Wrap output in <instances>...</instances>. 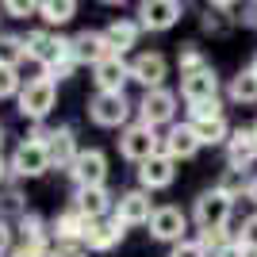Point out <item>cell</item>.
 Listing matches in <instances>:
<instances>
[{"label":"cell","instance_id":"cell-1","mask_svg":"<svg viewBox=\"0 0 257 257\" xmlns=\"http://www.w3.org/2000/svg\"><path fill=\"white\" fill-rule=\"evenodd\" d=\"M131 115H135V104H131L123 92H92V96H88V119L104 131L131 127Z\"/></svg>","mask_w":257,"mask_h":257},{"label":"cell","instance_id":"cell-2","mask_svg":"<svg viewBox=\"0 0 257 257\" xmlns=\"http://www.w3.org/2000/svg\"><path fill=\"white\" fill-rule=\"evenodd\" d=\"M23 39H27V58H31V62H39L43 69H50V65L69 62V58H73V39H65V35H54L50 27L27 31ZM73 62H77V58H73Z\"/></svg>","mask_w":257,"mask_h":257},{"label":"cell","instance_id":"cell-3","mask_svg":"<svg viewBox=\"0 0 257 257\" xmlns=\"http://www.w3.org/2000/svg\"><path fill=\"white\" fill-rule=\"evenodd\" d=\"M54 104H58V85L39 73V77H31V81L23 85L20 100H16V111H20L27 123H43V119L54 111Z\"/></svg>","mask_w":257,"mask_h":257},{"label":"cell","instance_id":"cell-4","mask_svg":"<svg viewBox=\"0 0 257 257\" xmlns=\"http://www.w3.org/2000/svg\"><path fill=\"white\" fill-rule=\"evenodd\" d=\"M230 215H234V200L223 196L215 184L204 188V192L192 200V223L200 226V230H226Z\"/></svg>","mask_w":257,"mask_h":257},{"label":"cell","instance_id":"cell-5","mask_svg":"<svg viewBox=\"0 0 257 257\" xmlns=\"http://www.w3.org/2000/svg\"><path fill=\"white\" fill-rule=\"evenodd\" d=\"M119 154L127 161H135V165H146L150 158H158L161 154V135L154 127H146V123H131V127L119 131Z\"/></svg>","mask_w":257,"mask_h":257},{"label":"cell","instance_id":"cell-6","mask_svg":"<svg viewBox=\"0 0 257 257\" xmlns=\"http://www.w3.org/2000/svg\"><path fill=\"white\" fill-rule=\"evenodd\" d=\"M135 115L146 127H173L177 123V92L173 88H154V92H142V100L135 104Z\"/></svg>","mask_w":257,"mask_h":257},{"label":"cell","instance_id":"cell-7","mask_svg":"<svg viewBox=\"0 0 257 257\" xmlns=\"http://www.w3.org/2000/svg\"><path fill=\"white\" fill-rule=\"evenodd\" d=\"M8 165H12V177H16V181H35V177H43V173L54 169L46 142H27V139L16 146V154H12Z\"/></svg>","mask_w":257,"mask_h":257},{"label":"cell","instance_id":"cell-8","mask_svg":"<svg viewBox=\"0 0 257 257\" xmlns=\"http://www.w3.org/2000/svg\"><path fill=\"white\" fill-rule=\"evenodd\" d=\"M188 223H192V215H188V211H181L177 204H161L158 211H154V219H150V238H154V242H169V246H177V242L188 238Z\"/></svg>","mask_w":257,"mask_h":257},{"label":"cell","instance_id":"cell-9","mask_svg":"<svg viewBox=\"0 0 257 257\" xmlns=\"http://www.w3.org/2000/svg\"><path fill=\"white\" fill-rule=\"evenodd\" d=\"M135 16H139L142 31H169V27L181 23L184 4L181 0H142L139 8H135Z\"/></svg>","mask_w":257,"mask_h":257},{"label":"cell","instance_id":"cell-10","mask_svg":"<svg viewBox=\"0 0 257 257\" xmlns=\"http://www.w3.org/2000/svg\"><path fill=\"white\" fill-rule=\"evenodd\" d=\"M154 200H150V192H142V188H131V192H123L115 200V211H111V219L115 223H123L131 230V226H150V219H154Z\"/></svg>","mask_w":257,"mask_h":257},{"label":"cell","instance_id":"cell-11","mask_svg":"<svg viewBox=\"0 0 257 257\" xmlns=\"http://www.w3.org/2000/svg\"><path fill=\"white\" fill-rule=\"evenodd\" d=\"M165 73H169V62H165V54H158V50H142V54L131 58V81L142 85L146 92L165 88Z\"/></svg>","mask_w":257,"mask_h":257},{"label":"cell","instance_id":"cell-12","mask_svg":"<svg viewBox=\"0 0 257 257\" xmlns=\"http://www.w3.org/2000/svg\"><path fill=\"white\" fill-rule=\"evenodd\" d=\"M69 181H73V188H104L107 184V154L104 150H81V158H77V165L69 169Z\"/></svg>","mask_w":257,"mask_h":257},{"label":"cell","instance_id":"cell-13","mask_svg":"<svg viewBox=\"0 0 257 257\" xmlns=\"http://www.w3.org/2000/svg\"><path fill=\"white\" fill-rule=\"evenodd\" d=\"M181 100L188 107L207 104V100H219V73H215L211 65L196 69V73H184L181 77Z\"/></svg>","mask_w":257,"mask_h":257},{"label":"cell","instance_id":"cell-14","mask_svg":"<svg viewBox=\"0 0 257 257\" xmlns=\"http://www.w3.org/2000/svg\"><path fill=\"white\" fill-rule=\"evenodd\" d=\"M200 150H204V146H200V139H196V131H192L188 119H184V123H173V127L161 135V154H169L177 165H181V161H192Z\"/></svg>","mask_w":257,"mask_h":257},{"label":"cell","instance_id":"cell-15","mask_svg":"<svg viewBox=\"0 0 257 257\" xmlns=\"http://www.w3.org/2000/svg\"><path fill=\"white\" fill-rule=\"evenodd\" d=\"M131 81V62L123 54H111L100 65H92V88L96 92H123Z\"/></svg>","mask_w":257,"mask_h":257},{"label":"cell","instance_id":"cell-16","mask_svg":"<svg viewBox=\"0 0 257 257\" xmlns=\"http://www.w3.org/2000/svg\"><path fill=\"white\" fill-rule=\"evenodd\" d=\"M257 165V135L253 127H238L226 142V169L234 173H249Z\"/></svg>","mask_w":257,"mask_h":257},{"label":"cell","instance_id":"cell-17","mask_svg":"<svg viewBox=\"0 0 257 257\" xmlns=\"http://www.w3.org/2000/svg\"><path fill=\"white\" fill-rule=\"evenodd\" d=\"M115 200L119 196L107 192V184L104 188H73V207L85 215V219H92V223H96V219H111Z\"/></svg>","mask_w":257,"mask_h":257},{"label":"cell","instance_id":"cell-18","mask_svg":"<svg viewBox=\"0 0 257 257\" xmlns=\"http://www.w3.org/2000/svg\"><path fill=\"white\" fill-rule=\"evenodd\" d=\"M177 181V161L169 154H158L150 158L146 165H139V188L142 192H161V188H169Z\"/></svg>","mask_w":257,"mask_h":257},{"label":"cell","instance_id":"cell-19","mask_svg":"<svg viewBox=\"0 0 257 257\" xmlns=\"http://www.w3.org/2000/svg\"><path fill=\"white\" fill-rule=\"evenodd\" d=\"M111 46H107V35L104 31H77L73 35V58H77V65H100L104 58H111Z\"/></svg>","mask_w":257,"mask_h":257},{"label":"cell","instance_id":"cell-20","mask_svg":"<svg viewBox=\"0 0 257 257\" xmlns=\"http://www.w3.org/2000/svg\"><path fill=\"white\" fill-rule=\"evenodd\" d=\"M46 150H50V165L54 169H73L77 158H81V146H77V131L73 127H54L50 142H46Z\"/></svg>","mask_w":257,"mask_h":257},{"label":"cell","instance_id":"cell-21","mask_svg":"<svg viewBox=\"0 0 257 257\" xmlns=\"http://www.w3.org/2000/svg\"><path fill=\"white\" fill-rule=\"evenodd\" d=\"M123 238H127V226L123 223H115V219H96L85 234V246H88V253H111Z\"/></svg>","mask_w":257,"mask_h":257},{"label":"cell","instance_id":"cell-22","mask_svg":"<svg viewBox=\"0 0 257 257\" xmlns=\"http://www.w3.org/2000/svg\"><path fill=\"white\" fill-rule=\"evenodd\" d=\"M88 226H92V219H85V215H81L73 204H69L65 211H58V215H54L50 234H54V242H85Z\"/></svg>","mask_w":257,"mask_h":257},{"label":"cell","instance_id":"cell-23","mask_svg":"<svg viewBox=\"0 0 257 257\" xmlns=\"http://www.w3.org/2000/svg\"><path fill=\"white\" fill-rule=\"evenodd\" d=\"M104 35H107V46L115 54H127L131 46L139 43V35H142V27H139V20H127V16H119V20H111L104 27Z\"/></svg>","mask_w":257,"mask_h":257},{"label":"cell","instance_id":"cell-24","mask_svg":"<svg viewBox=\"0 0 257 257\" xmlns=\"http://www.w3.org/2000/svg\"><path fill=\"white\" fill-rule=\"evenodd\" d=\"M16 234H20L23 246H50V242H54L50 226L43 223V215H35V211H27V215L16 219Z\"/></svg>","mask_w":257,"mask_h":257},{"label":"cell","instance_id":"cell-25","mask_svg":"<svg viewBox=\"0 0 257 257\" xmlns=\"http://www.w3.org/2000/svg\"><path fill=\"white\" fill-rule=\"evenodd\" d=\"M226 96H230V104L253 107L257 104V73L253 69H238V73L230 77V85H226Z\"/></svg>","mask_w":257,"mask_h":257},{"label":"cell","instance_id":"cell-26","mask_svg":"<svg viewBox=\"0 0 257 257\" xmlns=\"http://www.w3.org/2000/svg\"><path fill=\"white\" fill-rule=\"evenodd\" d=\"M196 139H200V146H226L230 142V123H226V115H215V119H200V123H192Z\"/></svg>","mask_w":257,"mask_h":257},{"label":"cell","instance_id":"cell-27","mask_svg":"<svg viewBox=\"0 0 257 257\" xmlns=\"http://www.w3.org/2000/svg\"><path fill=\"white\" fill-rule=\"evenodd\" d=\"M39 16H43L46 27H65V23L77 16V0H43V4H39Z\"/></svg>","mask_w":257,"mask_h":257},{"label":"cell","instance_id":"cell-28","mask_svg":"<svg viewBox=\"0 0 257 257\" xmlns=\"http://www.w3.org/2000/svg\"><path fill=\"white\" fill-rule=\"evenodd\" d=\"M23 58H27V39L23 35H0V65L20 69Z\"/></svg>","mask_w":257,"mask_h":257},{"label":"cell","instance_id":"cell-29","mask_svg":"<svg viewBox=\"0 0 257 257\" xmlns=\"http://www.w3.org/2000/svg\"><path fill=\"white\" fill-rule=\"evenodd\" d=\"M204 65H211L204 58V50L196 43H181V50H177V69H181V77L184 73H196V69H204Z\"/></svg>","mask_w":257,"mask_h":257},{"label":"cell","instance_id":"cell-30","mask_svg":"<svg viewBox=\"0 0 257 257\" xmlns=\"http://www.w3.org/2000/svg\"><path fill=\"white\" fill-rule=\"evenodd\" d=\"M215 188H219L223 196H230V200H238V196H246V192H249V181H246V173L223 169V177L215 181Z\"/></svg>","mask_w":257,"mask_h":257},{"label":"cell","instance_id":"cell-31","mask_svg":"<svg viewBox=\"0 0 257 257\" xmlns=\"http://www.w3.org/2000/svg\"><path fill=\"white\" fill-rule=\"evenodd\" d=\"M23 85H27V81L20 77V69H8V65H0V100H12V96L20 100Z\"/></svg>","mask_w":257,"mask_h":257},{"label":"cell","instance_id":"cell-32","mask_svg":"<svg viewBox=\"0 0 257 257\" xmlns=\"http://www.w3.org/2000/svg\"><path fill=\"white\" fill-rule=\"evenodd\" d=\"M0 12L12 16V20H31V16H39V4H35V0H4Z\"/></svg>","mask_w":257,"mask_h":257},{"label":"cell","instance_id":"cell-33","mask_svg":"<svg viewBox=\"0 0 257 257\" xmlns=\"http://www.w3.org/2000/svg\"><path fill=\"white\" fill-rule=\"evenodd\" d=\"M238 242L246 246V253H257V211L242 219V226H238Z\"/></svg>","mask_w":257,"mask_h":257},{"label":"cell","instance_id":"cell-34","mask_svg":"<svg viewBox=\"0 0 257 257\" xmlns=\"http://www.w3.org/2000/svg\"><path fill=\"white\" fill-rule=\"evenodd\" d=\"M215 115H226V111H223V100H207V104L188 107V123H200V119H215Z\"/></svg>","mask_w":257,"mask_h":257},{"label":"cell","instance_id":"cell-35","mask_svg":"<svg viewBox=\"0 0 257 257\" xmlns=\"http://www.w3.org/2000/svg\"><path fill=\"white\" fill-rule=\"evenodd\" d=\"M169 257H211V253L200 246V238H184V242L169 246Z\"/></svg>","mask_w":257,"mask_h":257},{"label":"cell","instance_id":"cell-36","mask_svg":"<svg viewBox=\"0 0 257 257\" xmlns=\"http://www.w3.org/2000/svg\"><path fill=\"white\" fill-rule=\"evenodd\" d=\"M50 257H88V246L85 242H54Z\"/></svg>","mask_w":257,"mask_h":257},{"label":"cell","instance_id":"cell-37","mask_svg":"<svg viewBox=\"0 0 257 257\" xmlns=\"http://www.w3.org/2000/svg\"><path fill=\"white\" fill-rule=\"evenodd\" d=\"M73 69H77V62L69 58V62H58V65H50V69H43V77L58 85V81H65V77H73Z\"/></svg>","mask_w":257,"mask_h":257},{"label":"cell","instance_id":"cell-38","mask_svg":"<svg viewBox=\"0 0 257 257\" xmlns=\"http://www.w3.org/2000/svg\"><path fill=\"white\" fill-rule=\"evenodd\" d=\"M12 238H16V226H12L8 219H0V257H8L12 249H16V242H12Z\"/></svg>","mask_w":257,"mask_h":257},{"label":"cell","instance_id":"cell-39","mask_svg":"<svg viewBox=\"0 0 257 257\" xmlns=\"http://www.w3.org/2000/svg\"><path fill=\"white\" fill-rule=\"evenodd\" d=\"M20 200H23L20 188H8V192H4V200H0V207H4V211H16V219H20V215H27V207H23Z\"/></svg>","mask_w":257,"mask_h":257},{"label":"cell","instance_id":"cell-40","mask_svg":"<svg viewBox=\"0 0 257 257\" xmlns=\"http://www.w3.org/2000/svg\"><path fill=\"white\" fill-rule=\"evenodd\" d=\"M50 253H54V242H50V246H23V242H20L8 257H50Z\"/></svg>","mask_w":257,"mask_h":257},{"label":"cell","instance_id":"cell-41","mask_svg":"<svg viewBox=\"0 0 257 257\" xmlns=\"http://www.w3.org/2000/svg\"><path fill=\"white\" fill-rule=\"evenodd\" d=\"M211 257H249V253H246V246H242V242L234 238V242H226V246H219V249H215Z\"/></svg>","mask_w":257,"mask_h":257},{"label":"cell","instance_id":"cell-42","mask_svg":"<svg viewBox=\"0 0 257 257\" xmlns=\"http://www.w3.org/2000/svg\"><path fill=\"white\" fill-rule=\"evenodd\" d=\"M246 200L257 207V177H249V192H246Z\"/></svg>","mask_w":257,"mask_h":257},{"label":"cell","instance_id":"cell-43","mask_svg":"<svg viewBox=\"0 0 257 257\" xmlns=\"http://www.w3.org/2000/svg\"><path fill=\"white\" fill-rule=\"evenodd\" d=\"M8 177H12V165L0 158V188H4V181H8Z\"/></svg>","mask_w":257,"mask_h":257},{"label":"cell","instance_id":"cell-44","mask_svg":"<svg viewBox=\"0 0 257 257\" xmlns=\"http://www.w3.org/2000/svg\"><path fill=\"white\" fill-rule=\"evenodd\" d=\"M0 146H4V123H0Z\"/></svg>","mask_w":257,"mask_h":257},{"label":"cell","instance_id":"cell-45","mask_svg":"<svg viewBox=\"0 0 257 257\" xmlns=\"http://www.w3.org/2000/svg\"><path fill=\"white\" fill-rule=\"evenodd\" d=\"M249 69H253V73H257V58H253V62H249Z\"/></svg>","mask_w":257,"mask_h":257},{"label":"cell","instance_id":"cell-46","mask_svg":"<svg viewBox=\"0 0 257 257\" xmlns=\"http://www.w3.org/2000/svg\"><path fill=\"white\" fill-rule=\"evenodd\" d=\"M253 135H257V123H253Z\"/></svg>","mask_w":257,"mask_h":257},{"label":"cell","instance_id":"cell-47","mask_svg":"<svg viewBox=\"0 0 257 257\" xmlns=\"http://www.w3.org/2000/svg\"><path fill=\"white\" fill-rule=\"evenodd\" d=\"M0 16H4V12H0ZM0 35H4V31H0Z\"/></svg>","mask_w":257,"mask_h":257},{"label":"cell","instance_id":"cell-48","mask_svg":"<svg viewBox=\"0 0 257 257\" xmlns=\"http://www.w3.org/2000/svg\"><path fill=\"white\" fill-rule=\"evenodd\" d=\"M249 257H257V253H249Z\"/></svg>","mask_w":257,"mask_h":257}]
</instances>
